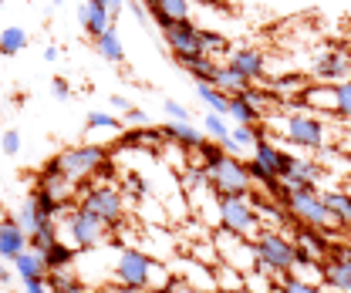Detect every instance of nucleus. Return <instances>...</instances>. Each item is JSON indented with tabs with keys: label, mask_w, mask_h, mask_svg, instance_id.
<instances>
[{
	"label": "nucleus",
	"mask_w": 351,
	"mask_h": 293,
	"mask_svg": "<svg viewBox=\"0 0 351 293\" xmlns=\"http://www.w3.org/2000/svg\"><path fill=\"white\" fill-rule=\"evenodd\" d=\"M267 125L274 128L284 142L307 149V152H321L328 149V125L317 118V115H307V112H294V115H270Z\"/></svg>",
	"instance_id": "nucleus-1"
},
{
	"label": "nucleus",
	"mask_w": 351,
	"mask_h": 293,
	"mask_svg": "<svg viewBox=\"0 0 351 293\" xmlns=\"http://www.w3.org/2000/svg\"><path fill=\"white\" fill-rule=\"evenodd\" d=\"M250 243H254V253H257V266H263L267 273L284 277V273L294 270V236H287L284 229L263 226Z\"/></svg>",
	"instance_id": "nucleus-2"
},
{
	"label": "nucleus",
	"mask_w": 351,
	"mask_h": 293,
	"mask_svg": "<svg viewBox=\"0 0 351 293\" xmlns=\"http://www.w3.org/2000/svg\"><path fill=\"white\" fill-rule=\"evenodd\" d=\"M105 159H108V149H105V145H95V142L68 145V149H61V152L54 155L58 172H61L68 182H75V186H82L91 175H98V168H101Z\"/></svg>",
	"instance_id": "nucleus-3"
},
{
	"label": "nucleus",
	"mask_w": 351,
	"mask_h": 293,
	"mask_svg": "<svg viewBox=\"0 0 351 293\" xmlns=\"http://www.w3.org/2000/svg\"><path fill=\"white\" fill-rule=\"evenodd\" d=\"M287 212H291L294 222H304V226H321V229H328V233L341 229V222L324 206V196H321L317 186H291Z\"/></svg>",
	"instance_id": "nucleus-4"
},
{
	"label": "nucleus",
	"mask_w": 351,
	"mask_h": 293,
	"mask_svg": "<svg viewBox=\"0 0 351 293\" xmlns=\"http://www.w3.org/2000/svg\"><path fill=\"white\" fill-rule=\"evenodd\" d=\"M203 172H206V179H210L217 196H250L254 192V179L247 172V159H240V155L223 152L217 162L206 166Z\"/></svg>",
	"instance_id": "nucleus-5"
},
{
	"label": "nucleus",
	"mask_w": 351,
	"mask_h": 293,
	"mask_svg": "<svg viewBox=\"0 0 351 293\" xmlns=\"http://www.w3.org/2000/svg\"><path fill=\"white\" fill-rule=\"evenodd\" d=\"M82 206L88 209H95L112 229L115 226H122L125 219H129V206H125V192L119 189V186H112V182H105V179H95L91 186L82 189V199H78Z\"/></svg>",
	"instance_id": "nucleus-6"
},
{
	"label": "nucleus",
	"mask_w": 351,
	"mask_h": 293,
	"mask_svg": "<svg viewBox=\"0 0 351 293\" xmlns=\"http://www.w3.org/2000/svg\"><path fill=\"white\" fill-rule=\"evenodd\" d=\"M152 256H145L142 250L135 246H125L119 253L115 266H112V280L122 287V290H132V293H145L149 283H152Z\"/></svg>",
	"instance_id": "nucleus-7"
},
{
	"label": "nucleus",
	"mask_w": 351,
	"mask_h": 293,
	"mask_svg": "<svg viewBox=\"0 0 351 293\" xmlns=\"http://www.w3.org/2000/svg\"><path fill=\"white\" fill-rule=\"evenodd\" d=\"M219 226L254 240L263 229V219L250 196H219Z\"/></svg>",
	"instance_id": "nucleus-8"
},
{
	"label": "nucleus",
	"mask_w": 351,
	"mask_h": 293,
	"mask_svg": "<svg viewBox=\"0 0 351 293\" xmlns=\"http://www.w3.org/2000/svg\"><path fill=\"white\" fill-rule=\"evenodd\" d=\"M108 233H112V226H108L95 209L82 206V203H78V206L71 209V216H68V236H71V243H75L78 250L105 246Z\"/></svg>",
	"instance_id": "nucleus-9"
},
{
	"label": "nucleus",
	"mask_w": 351,
	"mask_h": 293,
	"mask_svg": "<svg viewBox=\"0 0 351 293\" xmlns=\"http://www.w3.org/2000/svg\"><path fill=\"white\" fill-rule=\"evenodd\" d=\"M301 98H304L311 108H317V112H331L338 118H351V78L335 81V84L314 81L304 88Z\"/></svg>",
	"instance_id": "nucleus-10"
},
{
	"label": "nucleus",
	"mask_w": 351,
	"mask_h": 293,
	"mask_svg": "<svg viewBox=\"0 0 351 293\" xmlns=\"http://www.w3.org/2000/svg\"><path fill=\"white\" fill-rule=\"evenodd\" d=\"M210 240H213V246H217L223 263H230V266H237V270H243V273L257 266V253H254L250 236H240V233H233V229H226V226H217V229L210 233Z\"/></svg>",
	"instance_id": "nucleus-11"
},
{
	"label": "nucleus",
	"mask_w": 351,
	"mask_h": 293,
	"mask_svg": "<svg viewBox=\"0 0 351 293\" xmlns=\"http://www.w3.org/2000/svg\"><path fill=\"white\" fill-rule=\"evenodd\" d=\"M162 41H166L169 51H173L176 61L206 54V51H203V27H196L193 17H189V21H173V24L162 31Z\"/></svg>",
	"instance_id": "nucleus-12"
},
{
	"label": "nucleus",
	"mask_w": 351,
	"mask_h": 293,
	"mask_svg": "<svg viewBox=\"0 0 351 293\" xmlns=\"http://www.w3.org/2000/svg\"><path fill=\"white\" fill-rule=\"evenodd\" d=\"M78 24H82V31H85L91 41H95L98 34H105V31L115 24V14H112L108 0H82V7H78Z\"/></svg>",
	"instance_id": "nucleus-13"
},
{
	"label": "nucleus",
	"mask_w": 351,
	"mask_h": 293,
	"mask_svg": "<svg viewBox=\"0 0 351 293\" xmlns=\"http://www.w3.org/2000/svg\"><path fill=\"white\" fill-rule=\"evenodd\" d=\"M24 250H27V229L17 222V212H7L0 219V259L14 263Z\"/></svg>",
	"instance_id": "nucleus-14"
},
{
	"label": "nucleus",
	"mask_w": 351,
	"mask_h": 293,
	"mask_svg": "<svg viewBox=\"0 0 351 293\" xmlns=\"http://www.w3.org/2000/svg\"><path fill=\"white\" fill-rule=\"evenodd\" d=\"M226 64L237 68L250 84H257L267 78V54H261L257 47H233L226 54Z\"/></svg>",
	"instance_id": "nucleus-15"
},
{
	"label": "nucleus",
	"mask_w": 351,
	"mask_h": 293,
	"mask_svg": "<svg viewBox=\"0 0 351 293\" xmlns=\"http://www.w3.org/2000/svg\"><path fill=\"white\" fill-rule=\"evenodd\" d=\"M314 78L324 84H335V81H345V78H351V54L348 51H324L317 61H314Z\"/></svg>",
	"instance_id": "nucleus-16"
},
{
	"label": "nucleus",
	"mask_w": 351,
	"mask_h": 293,
	"mask_svg": "<svg viewBox=\"0 0 351 293\" xmlns=\"http://www.w3.org/2000/svg\"><path fill=\"white\" fill-rule=\"evenodd\" d=\"M250 155H254L261 166L270 168L277 179H284V175H287V168H291V162H294V155H291V152H284V149L267 135V131L257 138V145H254V152H250Z\"/></svg>",
	"instance_id": "nucleus-17"
},
{
	"label": "nucleus",
	"mask_w": 351,
	"mask_h": 293,
	"mask_svg": "<svg viewBox=\"0 0 351 293\" xmlns=\"http://www.w3.org/2000/svg\"><path fill=\"white\" fill-rule=\"evenodd\" d=\"M186 270H179L173 266V277H182L186 283H193L199 293H217V277H213V266H206V263H196L193 256H186V259H179Z\"/></svg>",
	"instance_id": "nucleus-18"
},
{
	"label": "nucleus",
	"mask_w": 351,
	"mask_h": 293,
	"mask_svg": "<svg viewBox=\"0 0 351 293\" xmlns=\"http://www.w3.org/2000/svg\"><path fill=\"white\" fill-rule=\"evenodd\" d=\"M162 135H166V142H173L186 152H196L206 142V131L196 128L193 122H169V125H162Z\"/></svg>",
	"instance_id": "nucleus-19"
},
{
	"label": "nucleus",
	"mask_w": 351,
	"mask_h": 293,
	"mask_svg": "<svg viewBox=\"0 0 351 293\" xmlns=\"http://www.w3.org/2000/svg\"><path fill=\"white\" fill-rule=\"evenodd\" d=\"M294 243H304L307 250L314 253V256H321V259H328V253L335 246V240H331L328 229H321V226H304V222H294Z\"/></svg>",
	"instance_id": "nucleus-20"
},
{
	"label": "nucleus",
	"mask_w": 351,
	"mask_h": 293,
	"mask_svg": "<svg viewBox=\"0 0 351 293\" xmlns=\"http://www.w3.org/2000/svg\"><path fill=\"white\" fill-rule=\"evenodd\" d=\"M321 283H324V290L351 293V263L328 256V259L321 263Z\"/></svg>",
	"instance_id": "nucleus-21"
},
{
	"label": "nucleus",
	"mask_w": 351,
	"mask_h": 293,
	"mask_svg": "<svg viewBox=\"0 0 351 293\" xmlns=\"http://www.w3.org/2000/svg\"><path fill=\"white\" fill-rule=\"evenodd\" d=\"M149 14L159 24V31H166L173 21H189V0H152Z\"/></svg>",
	"instance_id": "nucleus-22"
},
{
	"label": "nucleus",
	"mask_w": 351,
	"mask_h": 293,
	"mask_svg": "<svg viewBox=\"0 0 351 293\" xmlns=\"http://www.w3.org/2000/svg\"><path fill=\"white\" fill-rule=\"evenodd\" d=\"M321 179H324V166L311 162V159H301V155H294V162H291L287 175H284L287 186H317Z\"/></svg>",
	"instance_id": "nucleus-23"
},
{
	"label": "nucleus",
	"mask_w": 351,
	"mask_h": 293,
	"mask_svg": "<svg viewBox=\"0 0 351 293\" xmlns=\"http://www.w3.org/2000/svg\"><path fill=\"white\" fill-rule=\"evenodd\" d=\"M91 44H95V54H98L101 61H108V64H125V44H122V34L115 31V24H112L105 34H98Z\"/></svg>",
	"instance_id": "nucleus-24"
},
{
	"label": "nucleus",
	"mask_w": 351,
	"mask_h": 293,
	"mask_svg": "<svg viewBox=\"0 0 351 293\" xmlns=\"http://www.w3.org/2000/svg\"><path fill=\"white\" fill-rule=\"evenodd\" d=\"M27 203L34 206V212H38V219H41V222H47V219H58V212L68 206L64 199H58V196H54L51 189H44V186H34V189H31Z\"/></svg>",
	"instance_id": "nucleus-25"
},
{
	"label": "nucleus",
	"mask_w": 351,
	"mask_h": 293,
	"mask_svg": "<svg viewBox=\"0 0 351 293\" xmlns=\"http://www.w3.org/2000/svg\"><path fill=\"white\" fill-rule=\"evenodd\" d=\"M14 273L21 277V283H27V280H44V277H47V263H44L41 253L27 246V250L14 259Z\"/></svg>",
	"instance_id": "nucleus-26"
},
{
	"label": "nucleus",
	"mask_w": 351,
	"mask_h": 293,
	"mask_svg": "<svg viewBox=\"0 0 351 293\" xmlns=\"http://www.w3.org/2000/svg\"><path fill=\"white\" fill-rule=\"evenodd\" d=\"M78 253L82 250H78L75 243L58 240V243H51L41 256H44V263H47V273H51V270H71V266H75V259H78Z\"/></svg>",
	"instance_id": "nucleus-27"
},
{
	"label": "nucleus",
	"mask_w": 351,
	"mask_h": 293,
	"mask_svg": "<svg viewBox=\"0 0 351 293\" xmlns=\"http://www.w3.org/2000/svg\"><path fill=\"white\" fill-rule=\"evenodd\" d=\"M196 94H199V101L210 108V112H217V115H226L230 112V94L217 88L213 81H196Z\"/></svg>",
	"instance_id": "nucleus-28"
},
{
	"label": "nucleus",
	"mask_w": 351,
	"mask_h": 293,
	"mask_svg": "<svg viewBox=\"0 0 351 293\" xmlns=\"http://www.w3.org/2000/svg\"><path fill=\"white\" fill-rule=\"evenodd\" d=\"M321 196H324V206L331 209V216L341 222V229L351 226V192H345V189H328Z\"/></svg>",
	"instance_id": "nucleus-29"
},
{
	"label": "nucleus",
	"mask_w": 351,
	"mask_h": 293,
	"mask_svg": "<svg viewBox=\"0 0 351 293\" xmlns=\"http://www.w3.org/2000/svg\"><path fill=\"white\" fill-rule=\"evenodd\" d=\"M162 142H166L162 128H152V125L132 128V131H125V138H122L125 149H135V145H142V149H156V145H162Z\"/></svg>",
	"instance_id": "nucleus-30"
},
{
	"label": "nucleus",
	"mask_w": 351,
	"mask_h": 293,
	"mask_svg": "<svg viewBox=\"0 0 351 293\" xmlns=\"http://www.w3.org/2000/svg\"><path fill=\"white\" fill-rule=\"evenodd\" d=\"M179 68L189 71L196 81H213V75H217L219 64H217V58H210V54H196V58H182Z\"/></svg>",
	"instance_id": "nucleus-31"
},
{
	"label": "nucleus",
	"mask_w": 351,
	"mask_h": 293,
	"mask_svg": "<svg viewBox=\"0 0 351 293\" xmlns=\"http://www.w3.org/2000/svg\"><path fill=\"white\" fill-rule=\"evenodd\" d=\"M44 280H47L51 293H91L78 277H71V270H51Z\"/></svg>",
	"instance_id": "nucleus-32"
},
{
	"label": "nucleus",
	"mask_w": 351,
	"mask_h": 293,
	"mask_svg": "<svg viewBox=\"0 0 351 293\" xmlns=\"http://www.w3.org/2000/svg\"><path fill=\"white\" fill-rule=\"evenodd\" d=\"M213 84L223 88L226 94H240V91H247V88H250V81H247L237 68H230V64H219L217 75H213Z\"/></svg>",
	"instance_id": "nucleus-33"
},
{
	"label": "nucleus",
	"mask_w": 351,
	"mask_h": 293,
	"mask_svg": "<svg viewBox=\"0 0 351 293\" xmlns=\"http://www.w3.org/2000/svg\"><path fill=\"white\" fill-rule=\"evenodd\" d=\"M58 240H61V236H58V222H54V219H47V222L34 226V229L27 233V246L38 253H44L51 243H58Z\"/></svg>",
	"instance_id": "nucleus-34"
},
{
	"label": "nucleus",
	"mask_w": 351,
	"mask_h": 293,
	"mask_svg": "<svg viewBox=\"0 0 351 293\" xmlns=\"http://www.w3.org/2000/svg\"><path fill=\"white\" fill-rule=\"evenodd\" d=\"M213 277H217V290H247L243 287V270H237L223 259L213 266Z\"/></svg>",
	"instance_id": "nucleus-35"
},
{
	"label": "nucleus",
	"mask_w": 351,
	"mask_h": 293,
	"mask_svg": "<svg viewBox=\"0 0 351 293\" xmlns=\"http://www.w3.org/2000/svg\"><path fill=\"white\" fill-rule=\"evenodd\" d=\"M27 31L24 27H3L0 31V54L3 58H14V54H21L24 47H27Z\"/></svg>",
	"instance_id": "nucleus-36"
},
{
	"label": "nucleus",
	"mask_w": 351,
	"mask_h": 293,
	"mask_svg": "<svg viewBox=\"0 0 351 293\" xmlns=\"http://www.w3.org/2000/svg\"><path fill=\"white\" fill-rule=\"evenodd\" d=\"M274 293H324V287L321 283H311V280L298 277V273H284V277H277Z\"/></svg>",
	"instance_id": "nucleus-37"
},
{
	"label": "nucleus",
	"mask_w": 351,
	"mask_h": 293,
	"mask_svg": "<svg viewBox=\"0 0 351 293\" xmlns=\"http://www.w3.org/2000/svg\"><path fill=\"white\" fill-rule=\"evenodd\" d=\"M243 287H247L250 293H274L277 277H274V273H267L263 266H254V270H247V273H243Z\"/></svg>",
	"instance_id": "nucleus-38"
},
{
	"label": "nucleus",
	"mask_w": 351,
	"mask_h": 293,
	"mask_svg": "<svg viewBox=\"0 0 351 293\" xmlns=\"http://www.w3.org/2000/svg\"><path fill=\"white\" fill-rule=\"evenodd\" d=\"M122 128V118L108 115V112H88L85 115V131H119Z\"/></svg>",
	"instance_id": "nucleus-39"
},
{
	"label": "nucleus",
	"mask_w": 351,
	"mask_h": 293,
	"mask_svg": "<svg viewBox=\"0 0 351 293\" xmlns=\"http://www.w3.org/2000/svg\"><path fill=\"white\" fill-rule=\"evenodd\" d=\"M186 256H193L196 263H206V266H217L219 263V253H217V246H213L210 236H206V240H193V246H189Z\"/></svg>",
	"instance_id": "nucleus-40"
},
{
	"label": "nucleus",
	"mask_w": 351,
	"mask_h": 293,
	"mask_svg": "<svg viewBox=\"0 0 351 293\" xmlns=\"http://www.w3.org/2000/svg\"><path fill=\"white\" fill-rule=\"evenodd\" d=\"M261 135H263V128H257V125H233L230 128V138H233L243 152H254V145H257Z\"/></svg>",
	"instance_id": "nucleus-41"
},
{
	"label": "nucleus",
	"mask_w": 351,
	"mask_h": 293,
	"mask_svg": "<svg viewBox=\"0 0 351 293\" xmlns=\"http://www.w3.org/2000/svg\"><path fill=\"white\" fill-rule=\"evenodd\" d=\"M203 131H206V138H213V142H223V138L230 135V125H226V115H217V112H206V115H203Z\"/></svg>",
	"instance_id": "nucleus-42"
},
{
	"label": "nucleus",
	"mask_w": 351,
	"mask_h": 293,
	"mask_svg": "<svg viewBox=\"0 0 351 293\" xmlns=\"http://www.w3.org/2000/svg\"><path fill=\"white\" fill-rule=\"evenodd\" d=\"M203 51L210 54V58H217V54H230L233 47L230 41L219 34V31H210V27H203Z\"/></svg>",
	"instance_id": "nucleus-43"
},
{
	"label": "nucleus",
	"mask_w": 351,
	"mask_h": 293,
	"mask_svg": "<svg viewBox=\"0 0 351 293\" xmlns=\"http://www.w3.org/2000/svg\"><path fill=\"white\" fill-rule=\"evenodd\" d=\"M247 172H250V179H254V182H257L261 189H267V186H274V182H277V175H274V172H270L267 166H261V162H257L254 155L247 159Z\"/></svg>",
	"instance_id": "nucleus-44"
},
{
	"label": "nucleus",
	"mask_w": 351,
	"mask_h": 293,
	"mask_svg": "<svg viewBox=\"0 0 351 293\" xmlns=\"http://www.w3.org/2000/svg\"><path fill=\"white\" fill-rule=\"evenodd\" d=\"M0 149H3L7 159H14V155L21 152V131H17V128H7V131L0 135Z\"/></svg>",
	"instance_id": "nucleus-45"
},
{
	"label": "nucleus",
	"mask_w": 351,
	"mask_h": 293,
	"mask_svg": "<svg viewBox=\"0 0 351 293\" xmlns=\"http://www.w3.org/2000/svg\"><path fill=\"white\" fill-rule=\"evenodd\" d=\"M162 112L169 115V122H189V108L179 105L176 98H166V101H162Z\"/></svg>",
	"instance_id": "nucleus-46"
},
{
	"label": "nucleus",
	"mask_w": 351,
	"mask_h": 293,
	"mask_svg": "<svg viewBox=\"0 0 351 293\" xmlns=\"http://www.w3.org/2000/svg\"><path fill=\"white\" fill-rule=\"evenodd\" d=\"M17 222H21V226H24L27 233H31L34 226H41V219H38V212H34V206H31L27 199H24V206L17 209Z\"/></svg>",
	"instance_id": "nucleus-47"
},
{
	"label": "nucleus",
	"mask_w": 351,
	"mask_h": 293,
	"mask_svg": "<svg viewBox=\"0 0 351 293\" xmlns=\"http://www.w3.org/2000/svg\"><path fill=\"white\" fill-rule=\"evenodd\" d=\"M125 186H129L132 196H138V199H145V196H149V189H152V186H149L142 175H135V172H129V175H125Z\"/></svg>",
	"instance_id": "nucleus-48"
},
{
	"label": "nucleus",
	"mask_w": 351,
	"mask_h": 293,
	"mask_svg": "<svg viewBox=\"0 0 351 293\" xmlns=\"http://www.w3.org/2000/svg\"><path fill=\"white\" fill-rule=\"evenodd\" d=\"M51 94H54L58 101H68V98H71L75 91H71V84H68V78H54V81H51Z\"/></svg>",
	"instance_id": "nucleus-49"
},
{
	"label": "nucleus",
	"mask_w": 351,
	"mask_h": 293,
	"mask_svg": "<svg viewBox=\"0 0 351 293\" xmlns=\"http://www.w3.org/2000/svg\"><path fill=\"white\" fill-rule=\"evenodd\" d=\"M125 7H129L132 14H135V21H138V24H142V27H149V7H145V3H142V0H129V3H125Z\"/></svg>",
	"instance_id": "nucleus-50"
},
{
	"label": "nucleus",
	"mask_w": 351,
	"mask_h": 293,
	"mask_svg": "<svg viewBox=\"0 0 351 293\" xmlns=\"http://www.w3.org/2000/svg\"><path fill=\"white\" fill-rule=\"evenodd\" d=\"M125 122H129V125H149V112L129 105V108H125Z\"/></svg>",
	"instance_id": "nucleus-51"
},
{
	"label": "nucleus",
	"mask_w": 351,
	"mask_h": 293,
	"mask_svg": "<svg viewBox=\"0 0 351 293\" xmlns=\"http://www.w3.org/2000/svg\"><path fill=\"white\" fill-rule=\"evenodd\" d=\"M166 293H199V290H196L193 283H186L182 277H173V280L166 283Z\"/></svg>",
	"instance_id": "nucleus-52"
},
{
	"label": "nucleus",
	"mask_w": 351,
	"mask_h": 293,
	"mask_svg": "<svg viewBox=\"0 0 351 293\" xmlns=\"http://www.w3.org/2000/svg\"><path fill=\"white\" fill-rule=\"evenodd\" d=\"M328 256H335V259H345V263H351V243H335Z\"/></svg>",
	"instance_id": "nucleus-53"
},
{
	"label": "nucleus",
	"mask_w": 351,
	"mask_h": 293,
	"mask_svg": "<svg viewBox=\"0 0 351 293\" xmlns=\"http://www.w3.org/2000/svg\"><path fill=\"white\" fill-rule=\"evenodd\" d=\"M24 293H51V287H47V280H27Z\"/></svg>",
	"instance_id": "nucleus-54"
},
{
	"label": "nucleus",
	"mask_w": 351,
	"mask_h": 293,
	"mask_svg": "<svg viewBox=\"0 0 351 293\" xmlns=\"http://www.w3.org/2000/svg\"><path fill=\"white\" fill-rule=\"evenodd\" d=\"M58 58H61V51H58L54 44H47V47H44V61H51V64H54Z\"/></svg>",
	"instance_id": "nucleus-55"
},
{
	"label": "nucleus",
	"mask_w": 351,
	"mask_h": 293,
	"mask_svg": "<svg viewBox=\"0 0 351 293\" xmlns=\"http://www.w3.org/2000/svg\"><path fill=\"white\" fill-rule=\"evenodd\" d=\"M129 105H132V101H125L122 94H112V108H119L122 115H125V108H129Z\"/></svg>",
	"instance_id": "nucleus-56"
},
{
	"label": "nucleus",
	"mask_w": 351,
	"mask_h": 293,
	"mask_svg": "<svg viewBox=\"0 0 351 293\" xmlns=\"http://www.w3.org/2000/svg\"><path fill=\"white\" fill-rule=\"evenodd\" d=\"M10 280H14V273H10V270L3 266V259H0V283H10Z\"/></svg>",
	"instance_id": "nucleus-57"
},
{
	"label": "nucleus",
	"mask_w": 351,
	"mask_h": 293,
	"mask_svg": "<svg viewBox=\"0 0 351 293\" xmlns=\"http://www.w3.org/2000/svg\"><path fill=\"white\" fill-rule=\"evenodd\" d=\"M125 3H129V0H108V7H112V14H115V17L122 14V7H125Z\"/></svg>",
	"instance_id": "nucleus-58"
},
{
	"label": "nucleus",
	"mask_w": 351,
	"mask_h": 293,
	"mask_svg": "<svg viewBox=\"0 0 351 293\" xmlns=\"http://www.w3.org/2000/svg\"><path fill=\"white\" fill-rule=\"evenodd\" d=\"M219 293H250V290H219Z\"/></svg>",
	"instance_id": "nucleus-59"
},
{
	"label": "nucleus",
	"mask_w": 351,
	"mask_h": 293,
	"mask_svg": "<svg viewBox=\"0 0 351 293\" xmlns=\"http://www.w3.org/2000/svg\"><path fill=\"white\" fill-rule=\"evenodd\" d=\"M51 3H64V0H51Z\"/></svg>",
	"instance_id": "nucleus-60"
},
{
	"label": "nucleus",
	"mask_w": 351,
	"mask_h": 293,
	"mask_svg": "<svg viewBox=\"0 0 351 293\" xmlns=\"http://www.w3.org/2000/svg\"><path fill=\"white\" fill-rule=\"evenodd\" d=\"M324 293H338V290H324Z\"/></svg>",
	"instance_id": "nucleus-61"
},
{
	"label": "nucleus",
	"mask_w": 351,
	"mask_h": 293,
	"mask_svg": "<svg viewBox=\"0 0 351 293\" xmlns=\"http://www.w3.org/2000/svg\"><path fill=\"white\" fill-rule=\"evenodd\" d=\"M0 7H3V0H0Z\"/></svg>",
	"instance_id": "nucleus-62"
},
{
	"label": "nucleus",
	"mask_w": 351,
	"mask_h": 293,
	"mask_svg": "<svg viewBox=\"0 0 351 293\" xmlns=\"http://www.w3.org/2000/svg\"><path fill=\"white\" fill-rule=\"evenodd\" d=\"M217 293H219V290H217Z\"/></svg>",
	"instance_id": "nucleus-63"
}]
</instances>
